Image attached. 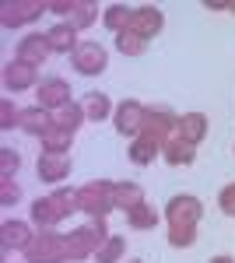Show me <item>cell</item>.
<instances>
[{"label":"cell","mask_w":235,"mask_h":263,"mask_svg":"<svg viewBox=\"0 0 235 263\" xmlns=\"http://www.w3.org/2000/svg\"><path fill=\"white\" fill-rule=\"evenodd\" d=\"M207 11H232V0H204Z\"/></svg>","instance_id":"34"},{"label":"cell","mask_w":235,"mask_h":263,"mask_svg":"<svg viewBox=\"0 0 235 263\" xmlns=\"http://www.w3.org/2000/svg\"><path fill=\"white\" fill-rule=\"evenodd\" d=\"M161 158H165L169 165H193L196 147H193V144H186L179 134H172L169 141L161 144Z\"/></svg>","instance_id":"18"},{"label":"cell","mask_w":235,"mask_h":263,"mask_svg":"<svg viewBox=\"0 0 235 263\" xmlns=\"http://www.w3.org/2000/svg\"><path fill=\"white\" fill-rule=\"evenodd\" d=\"M116 49L123 53V57H140V53L148 49V39L137 35L134 28H126V32H119V35H116Z\"/></svg>","instance_id":"26"},{"label":"cell","mask_w":235,"mask_h":263,"mask_svg":"<svg viewBox=\"0 0 235 263\" xmlns=\"http://www.w3.org/2000/svg\"><path fill=\"white\" fill-rule=\"evenodd\" d=\"M105 239H109V232H105V218H92L88 224H81V228H74V232L63 235L67 260H88V256H95Z\"/></svg>","instance_id":"2"},{"label":"cell","mask_w":235,"mask_h":263,"mask_svg":"<svg viewBox=\"0 0 235 263\" xmlns=\"http://www.w3.org/2000/svg\"><path fill=\"white\" fill-rule=\"evenodd\" d=\"M49 11V0H4L0 4V25L4 28H21L32 25Z\"/></svg>","instance_id":"4"},{"label":"cell","mask_w":235,"mask_h":263,"mask_svg":"<svg viewBox=\"0 0 235 263\" xmlns=\"http://www.w3.org/2000/svg\"><path fill=\"white\" fill-rule=\"evenodd\" d=\"M32 224L28 221H4L0 224V246H4V253H11V249H28L32 246Z\"/></svg>","instance_id":"12"},{"label":"cell","mask_w":235,"mask_h":263,"mask_svg":"<svg viewBox=\"0 0 235 263\" xmlns=\"http://www.w3.org/2000/svg\"><path fill=\"white\" fill-rule=\"evenodd\" d=\"M35 172H39V179H46V182H63L70 176V158H67V155H49V151H42L39 162H35Z\"/></svg>","instance_id":"15"},{"label":"cell","mask_w":235,"mask_h":263,"mask_svg":"<svg viewBox=\"0 0 235 263\" xmlns=\"http://www.w3.org/2000/svg\"><path fill=\"white\" fill-rule=\"evenodd\" d=\"M179 126V116L169 109V105H148V112H144V137H151L155 144H165L172 134H176Z\"/></svg>","instance_id":"6"},{"label":"cell","mask_w":235,"mask_h":263,"mask_svg":"<svg viewBox=\"0 0 235 263\" xmlns=\"http://www.w3.org/2000/svg\"><path fill=\"white\" fill-rule=\"evenodd\" d=\"M70 137H74V134H67V130L53 126V130L42 137V151H49V155H63V151H70Z\"/></svg>","instance_id":"29"},{"label":"cell","mask_w":235,"mask_h":263,"mask_svg":"<svg viewBox=\"0 0 235 263\" xmlns=\"http://www.w3.org/2000/svg\"><path fill=\"white\" fill-rule=\"evenodd\" d=\"M25 260H28V263H67L63 235L53 232V228H42L39 235L32 239V246L25 249Z\"/></svg>","instance_id":"3"},{"label":"cell","mask_w":235,"mask_h":263,"mask_svg":"<svg viewBox=\"0 0 235 263\" xmlns=\"http://www.w3.org/2000/svg\"><path fill=\"white\" fill-rule=\"evenodd\" d=\"M218 207H221V211H225L228 218H235V182L221 190V197H218Z\"/></svg>","instance_id":"33"},{"label":"cell","mask_w":235,"mask_h":263,"mask_svg":"<svg viewBox=\"0 0 235 263\" xmlns=\"http://www.w3.org/2000/svg\"><path fill=\"white\" fill-rule=\"evenodd\" d=\"M49 11L53 14H70V0H49Z\"/></svg>","instance_id":"35"},{"label":"cell","mask_w":235,"mask_h":263,"mask_svg":"<svg viewBox=\"0 0 235 263\" xmlns=\"http://www.w3.org/2000/svg\"><path fill=\"white\" fill-rule=\"evenodd\" d=\"M46 39H49V49H53V53H67V57H70V53L81 46V42H78V28H74L70 21L53 25V28L46 32Z\"/></svg>","instance_id":"16"},{"label":"cell","mask_w":235,"mask_h":263,"mask_svg":"<svg viewBox=\"0 0 235 263\" xmlns=\"http://www.w3.org/2000/svg\"><path fill=\"white\" fill-rule=\"evenodd\" d=\"M130 263H140V260H130Z\"/></svg>","instance_id":"38"},{"label":"cell","mask_w":235,"mask_h":263,"mask_svg":"<svg viewBox=\"0 0 235 263\" xmlns=\"http://www.w3.org/2000/svg\"><path fill=\"white\" fill-rule=\"evenodd\" d=\"M35 95H39V105L42 109H63V105H70V84L63 81V78H46V81L35 88Z\"/></svg>","instance_id":"10"},{"label":"cell","mask_w":235,"mask_h":263,"mask_svg":"<svg viewBox=\"0 0 235 263\" xmlns=\"http://www.w3.org/2000/svg\"><path fill=\"white\" fill-rule=\"evenodd\" d=\"M232 14H235V0H232Z\"/></svg>","instance_id":"37"},{"label":"cell","mask_w":235,"mask_h":263,"mask_svg":"<svg viewBox=\"0 0 235 263\" xmlns=\"http://www.w3.org/2000/svg\"><path fill=\"white\" fill-rule=\"evenodd\" d=\"M144 203V190L137 182H113V207L119 211H134Z\"/></svg>","instance_id":"19"},{"label":"cell","mask_w":235,"mask_h":263,"mask_svg":"<svg viewBox=\"0 0 235 263\" xmlns=\"http://www.w3.org/2000/svg\"><path fill=\"white\" fill-rule=\"evenodd\" d=\"M211 263H235V260H232V256H214Z\"/></svg>","instance_id":"36"},{"label":"cell","mask_w":235,"mask_h":263,"mask_svg":"<svg viewBox=\"0 0 235 263\" xmlns=\"http://www.w3.org/2000/svg\"><path fill=\"white\" fill-rule=\"evenodd\" d=\"M204 214V203L190 197V193H176L172 200L165 203V221H169V246L186 249L196 242V224Z\"/></svg>","instance_id":"1"},{"label":"cell","mask_w":235,"mask_h":263,"mask_svg":"<svg viewBox=\"0 0 235 263\" xmlns=\"http://www.w3.org/2000/svg\"><path fill=\"white\" fill-rule=\"evenodd\" d=\"M84 112H88V120L102 123L113 112V102H109V95H102V91H92V95L84 99Z\"/></svg>","instance_id":"28"},{"label":"cell","mask_w":235,"mask_h":263,"mask_svg":"<svg viewBox=\"0 0 235 263\" xmlns=\"http://www.w3.org/2000/svg\"><path fill=\"white\" fill-rule=\"evenodd\" d=\"M39 67H32V63L25 60H11L4 67V88L7 91H25V88H39Z\"/></svg>","instance_id":"9"},{"label":"cell","mask_w":235,"mask_h":263,"mask_svg":"<svg viewBox=\"0 0 235 263\" xmlns=\"http://www.w3.org/2000/svg\"><path fill=\"white\" fill-rule=\"evenodd\" d=\"M70 60L78 67V74L95 78V74H102V70L109 67V53H105V46H98V42H81L78 49L70 53Z\"/></svg>","instance_id":"7"},{"label":"cell","mask_w":235,"mask_h":263,"mask_svg":"<svg viewBox=\"0 0 235 263\" xmlns=\"http://www.w3.org/2000/svg\"><path fill=\"white\" fill-rule=\"evenodd\" d=\"M18 126L25 130V134H28V137H46V134L53 130V116H49V109H42V105H32V109H21Z\"/></svg>","instance_id":"14"},{"label":"cell","mask_w":235,"mask_h":263,"mask_svg":"<svg viewBox=\"0 0 235 263\" xmlns=\"http://www.w3.org/2000/svg\"><path fill=\"white\" fill-rule=\"evenodd\" d=\"M49 53H53V49H49L46 32H28V35L18 42V57H14V60H25V63H32V67H42Z\"/></svg>","instance_id":"11"},{"label":"cell","mask_w":235,"mask_h":263,"mask_svg":"<svg viewBox=\"0 0 235 263\" xmlns=\"http://www.w3.org/2000/svg\"><path fill=\"white\" fill-rule=\"evenodd\" d=\"M21 168V155L14 147H0V179H14Z\"/></svg>","instance_id":"30"},{"label":"cell","mask_w":235,"mask_h":263,"mask_svg":"<svg viewBox=\"0 0 235 263\" xmlns=\"http://www.w3.org/2000/svg\"><path fill=\"white\" fill-rule=\"evenodd\" d=\"M144 112H148V105H140L137 99L119 102L116 112H113L116 134H123V137H140V130H144Z\"/></svg>","instance_id":"8"},{"label":"cell","mask_w":235,"mask_h":263,"mask_svg":"<svg viewBox=\"0 0 235 263\" xmlns=\"http://www.w3.org/2000/svg\"><path fill=\"white\" fill-rule=\"evenodd\" d=\"M134 11H137V7H126V4H113V7H105L102 21H105V28H109L113 35H119V32H126V28L134 25Z\"/></svg>","instance_id":"20"},{"label":"cell","mask_w":235,"mask_h":263,"mask_svg":"<svg viewBox=\"0 0 235 263\" xmlns=\"http://www.w3.org/2000/svg\"><path fill=\"white\" fill-rule=\"evenodd\" d=\"M18 116H21V109H14L11 99L0 102V130H14L18 126Z\"/></svg>","instance_id":"31"},{"label":"cell","mask_w":235,"mask_h":263,"mask_svg":"<svg viewBox=\"0 0 235 263\" xmlns=\"http://www.w3.org/2000/svg\"><path fill=\"white\" fill-rule=\"evenodd\" d=\"M137 35H144V39H155L158 32L165 28V14L158 11L155 4H144V7H137L134 11V25H130Z\"/></svg>","instance_id":"13"},{"label":"cell","mask_w":235,"mask_h":263,"mask_svg":"<svg viewBox=\"0 0 235 263\" xmlns=\"http://www.w3.org/2000/svg\"><path fill=\"white\" fill-rule=\"evenodd\" d=\"M32 224H35L39 232L60 224V211H57V203H53V197H39V200L32 203Z\"/></svg>","instance_id":"21"},{"label":"cell","mask_w":235,"mask_h":263,"mask_svg":"<svg viewBox=\"0 0 235 263\" xmlns=\"http://www.w3.org/2000/svg\"><path fill=\"white\" fill-rule=\"evenodd\" d=\"M176 134L186 144H193V147H196V144L207 137V116H204V112H186V116H179Z\"/></svg>","instance_id":"17"},{"label":"cell","mask_w":235,"mask_h":263,"mask_svg":"<svg viewBox=\"0 0 235 263\" xmlns=\"http://www.w3.org/2000/svg\"><path fill=\"white\" fill-rule=\"evenodd\" d=\"M158 221H161V214H158L148 200L140 203V207H134V211H126V224H130V228H137V232H151Z\"/></svg>","instance_id":"25"},{"label":"cell","mask_w":235,"mask_h":263,"mask_svg":"<svg viewBox=\"0 0 235 263\" xmlns=\"http://www.w3.org/2000/svg\"><path fill=\"white\" fill-rule=\"evenodd\" d=\"M123 253H126V239H123V235H109V239L102 242V249L95 253V263H119Z\"/></svg>","instance_id":"27"},{"label":"cell","mask_w":235,"mask_h":263,"mask_svg":"<svg viewBox=\"0 0 235 263\" xmlns=\"http://www.w3.org/2000/svg\"><path fill=\"white\" fill-rule=\"evenodd\" d=\"M78 203H81V211L92 214V218H109V211H116L113 207V182L95 179V182H88V186H81Z\"/></svg>","instance_id":"5"},{"label":"cell","mask_w":235,"mask_h":263,"mask_svg":"<svg viewBox=\"0 0 235 263\" xmlns=\"http://www.w3.org/2000/svg\"><path fill=\"white\" fill-rule=\"evenodd\" d=\"M98 18V4L95 0H70V14H67V21L74 25V28H92Z\"/></svg>","instance_id":"23"},{"label":"cell","mask_w":235,"mask_h":263,"mask_svg":"<svg viewBox=\"0 0 235 263\" xmlns=\"http://www.w3.org/2000/svg\"><path fill=\"white\" fill-rule=\"evenodd\" d=\"M126 155H130V162H134V165H151L158 155H161V144H155L151 137L140 134V137H134V144H130Z\"/></svg>","instance_id":"24"},{"label":"cell","mask_w":235,"mask_h":263,"mask_svg":"<svg viewBox=\"0 0 235 263\" xmlns=\"http://www.w3.org/2000/svg\"><path fill=\"white\" fill-rule=\"evenodd\" d=\"M88 120V112H84V102H70V105H63L57 116H53V126L60 130H67V134H78V126Z\"/></svg>","instance_id":"22"},{"label":"cell","mask_w":235,"mask_h":263,"mask_svg":"<svg viewBox=\"0 0 235 263\" xmlns=\"http://www.w3.org/2000/svg\"><path fill=\"white\" fill-rule=\"evenodd\" d=\"M21 200V186L14 179H0V203L4 207H11V203Z\"/></svg>","instance_id":"32"}]
</instances>
